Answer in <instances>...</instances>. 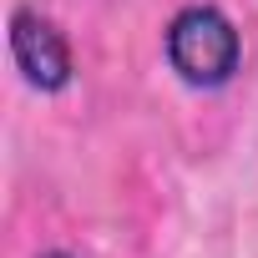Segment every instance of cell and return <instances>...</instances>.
<instances>
[{
  "label": "cell",
  "mask_w": 258,
  "mask_h": 258,
  "mask_svg": "<svg viewBox=\"0 0 258 258\" xmlns=\"http://www.w3.org/2000/svg\"><path fill=\"white\" fill-rule=\"evenodd\" d=\"M167 61L187 86H218L238 71V31L213 6H187L167 26Z\"/></svg>",
  "instance_id": "obj_1"
},
{
  "label": "cell",
  "mask_w": 258,
  "mask_h": 258,
  "mask_svg": "<svg viewBox=\"0 0 258 258\" xmlns=\"http://www.w3.org/2000/svg\"><path fill=\"white\" fill-rule=\"evenodd\" d=\"M36 258H81V253H71V248H56V243H46Z\"/></svg>",
  "instance_id": "obj_2"
}]
</instances>
